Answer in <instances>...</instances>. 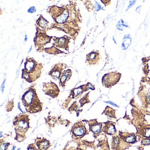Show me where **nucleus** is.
I'll use <instances>...</instances> for the list:
<instances>
[{
  "label": "nucleus",
  "mask_w": 150,
  "mask_h": 150,
  "mask_svg": "<svg viewBox=\"0 0 150 150\" xmlns=\"http://www.w3.org/2000/svg\"><path fill=\"white\" fill-rule=\"evenodd\" d=\"M22 101L26 111L30 114H35L42 111V103L41 102L35 89L30 88L22 97Z\"/></svg>",
  "instance_id": "1"
},
{
  "label": "nucleus",
  "mask_w": 150,
  "mask_h": 150,
  "mask_svg": "<svg viewBox=\"0 0 150 150\" xmlns=\"http://www.w3.org/2000/svg\"><path fill=\"white\" fill-rule=\"evenodd\" d=\"M43 67L34 59H28L24 64L23 70L22 78L29 82H32L40 77Z\"/></svg>",
  "instance_id": "2"
},
{
  "label": "nucleus",
  "mask_w": 150,
  "mask_h": 150,
  "mask_svg": "<svg viewBox=\"0 0 150 150\" xmlns=\"http://www.w3.org/2000/svg\"><path fill=\"white\" fill-rule=\"evenodd\" d=\"M30 119L27 114H21L14 119L13 125L16 133L15 139L22 142L26 138V134L30 128Z\"/></svg>",
  "instance_id": "3"
},
{
  "label": "nucleus",
  "mask_w": 150,
  "mask_h": 150,
  "mask_svg": "<svg viewBox=\"0 0 150 150\" xmlns=\"http://www.w3.org/2000/svg\"><path fill=\"white\" fill-rule=\"evenodd\" d=\"M71 133L73 137L79 139L88 134V132L85 125L81 122H79L74 125L71 130Z\"/></svg>",
  "instance_id": "4"
},
{
  "label": "nucleus",
  "mask_w": 150,
  "mask_h": 150,
  "mask_svg": "<svg viewBox=\"0 0 150 150\" xmlns=\"http://www.w3.org/2000/svg\"><path fill=\"white\" fill-rule=\"evenodd\" d=\"M121 74L115 72L110 73L103 76L102 82L107 87L112 86L118 82L120 79Z\"/></svg>",
  "instance_id": "5"
},
{
  "label": "nucleus",
  "mask_w": 150,
  "mask_h": 150,
  "mask_svg": "<svg viewBox=\"0 0 150 150\" xmlns=\"http://www.w3.org/2000/svg\"><path fill=\"white\" fill-rule=\"evenodd\" d=\"M43 89L45 94L52 98L57 97L60 92L57 85L52 82L44 83Z\"/></svg>",
  "instance_id": "6"
},
{
  "label": "nucleus",
  "mask_w": 150,
  "mask_h": 150,
  "mask_svg": "<svg viewBox=\"0 0 150 150\" xmlns=\"http://www.w3.org/2000/svg\"><path fill=\"white\" fill-rule=\"evenodd\" d=\"M89 126V130L92 132L95 137L100 135L103 131V124L96 120H90L88 122Z\"/></svg>",
  "instance_id": "7"
},
{
  "label": "nucleus",
  "mask_w": 150,
  "mask_h": 150,
  "mask_svg": "<svg viewBox=\"0 0 150 150\" xmlns=\"http://www.w3.org/2000/svg\"><path fill=\"white\" fill-rule=\"evenodd\" d=\"M118 136L123 142L128 144H132L137 142V137L134 133L120 132Z\"/></svg>",
  "instance_id": "8"
},
{
  "label": "nucleus",
  "mask_w": 150,
  "mask_h": 150,
  "mask_svg": "<svg viewBox=\"0 0 150 150\" xmlns=\"http://www.w3.org/2000/svg\"><path fill=\"white\" fill-rule=\"evenodd\" d=\"M128 144H126L120 138L119 136L113 137L111 146L113 150H123L127 147Z\"/></svg>",
  "instance_id": "9"
},
{
  "label": "nucleus",
  "mask_w": 150,
  "mask_h": 150,
  "mask_svg": "<svg viewBox=\"0 0 150 150\" xmlns=\"http://www.w3.org/2000/svg\"><path fill=\"white\" fill-rule=\"evenodd\" d=\"M35 144L39 150H48L51 146L50 140L45 138H37L36 139Z\"/></svg>",
  "instance_id": "10"
},
{
  "label": "nucleus",
  "mask_w": 150,
  "mask_h": 150,
  "mask_svg": "<svg viewBox=\"0 0 150 150\" xmlns=\"http://www.w3.org/2000/svg\"><path fill=\"white\" fill-rule=\"evenodd\" d=\"M103 131L109 135H115L117 133V130L115 125L114 122L110 121H108L104 123L103 127Z\"/></svg>",
  "instance_id": "11"
},
{
  "label": "nucleus",
  "mask_w": 150,
  "mask_h": 150,
  "mask_svg": "<svg viewBox=\"0 0 150 150\" xmlns=\"http://www.w3.org/2000/svg\"><path fill=\"white\" fill-rule=\"evenodd\" d=\"M62 64H59L56 65L52 70L49 73V75H50L52 78L55 80L60 79V77L63 73L62 71L63 70V66Z\"/></svg>",
  "instance_id": "12"
},
{
  "label": "nucleus",
  "mask_w": 150,
  "mask_h": 150,
  "mask_svg": "<svg viewBox=\"0 0 150 150\" xmlns=\"http://www.w3.org/2000/svg\"><path fill=\"white\" fill-rule=\"evenodd\" d=\"M71 75V71L70 69L63 72L59 79V85L62 87H64L67 82L70 79Z\"/></svg>",
  "instance_id": "13"
},
{
  "label": "nucleus",
  "mask_w": 150,
  "mask_h": 150,
  "mask_svg": "<svg viewBox=\"0 0 150 150\" xmlns=\"http://www.w3.org/2000/svg\"><path fill=\"white\" fill-rule=\"evenodd\" d=\"M99 54L96 52H92L87 56V62L90 64H95L99 59Z\"/></svg>",
  "instance_id": "14"
},
{
  "label": "nucleus",
  "mask_w": 150,
  "mask_h": 150,
  "mask_svg": "<svg viewBox=\"0 0 150 150\" xmlns=\"http://www.w3.org/2000/svg\"><path fill=\"white\" fill-rule=\"evenodd\" d=\"M137 133L142 138H150V127L137 129Z\"/></svg>",
  "instance_id": "15"
},
{
  "label": "nucleus",
  "mask_w": 150,
  "mask_h": 150,
  "mask_svg": "<svg viewBox=\"0 0 150 150\" xmlns=\"http://www.w3.org/2000/svg\"><path fill=\"white\" fill-rule=\"evenodd\" d=\"M104 113L105 115H108V116L110 117L115 118V110L113 109L112 108H110L108 106L104 110Z\"/></svg>",
  "instance_id": "16"
},
{
  "label": "nucleus",
  "mask_w": 150,
  "mask_h": 150,
  "mask_svg": "<svg viewBox=\"0 0 150 150\" xmlns=\"http://www.w3.org/2000/svg\"><path fill=\"white\" fill-rule=\"evenodd\" d=\"M57 44L59 47L64 48L66 44H67L68 43L67 42V39L63 37L59 38V40L57 41Z\"/></svg>",
  "instance_id": "17"
},
{
  "label": "nucleus",
  "mask_w": 150,
  "mask_h": 150,
  "mask_svg": "<svg viewBox=\"0 0 150 150\" xmlns=\"http://www.w3.org/2000/svg\"><path fill=\"white\" fill-rule=\"evenodd\" d=\"M38 21H39V25L40 27H42V28H46L47 27L48 25V23H47V21L43 17L41 18V20H38Z\"/></svg>",
  "instance_id": "18"
},
{
  "label": "nucleus",
  "mask_w": 150,
  "mask_h": 150,
  "mask_svg": "<svg viewBox=\"0 0 150 150\" xmlns=\"http://www.w3.org/2000/svg\"><path fill=\"white\" fill-rule=\"evenodd\" d=\"M10 144L9 143H5L3 142L1 144V146H0V150H7Z\"/></svg>",
  "instance_id": "19"
},
{
  "label": "nucleus",
  "mask_w": 150,
  "mask_h": 150,
  "mask_svg": "<svg viewBox=\"0 0 150 150\" xmlns=\"http://www.w3.org/2000/svg\"><path fill=\"white\" fill-rule=\"evenodd\" d=\"M141 144L144 146L150 145V138H142L141 140Z\"/></svg>",
  "instance_id": "20"
},
{
  "label": "nucleus",
  "mask_w": 150,
  "mask_h": 150,
  "mask_svg": "<svg viewBox=\"0 0 150 150\" xmlns=\"http://www.w3.org/2000/svg\"><path fill=\"white\" fill-rule=\"evenodd\" d=\"M28 150H39L36 147L35 145L34 144H30L28 147Z\"/></svg>",
  "instance_id": "21"
},
{
  "label": "nucleus",
  "mask_w": 150,
  "mask_h": 150,
  "mask_svg": "<svg viewBox=\"0 0 150 150\" xmlns=\"http://www.w3.org/2000/svg\"><path fill=\"white\" fill-rule=\"evenodd\" d=\"M35 12H36V8L35 7H32L28 10V12L30 13H33Z\"/></svg>",
  "instance_id": "22"
},
{
  "label": "nucleus",
  "mask_w": 150,
  "mask_h": 150,
  "mask_svg": "<svg viewBox=\"0 0 150 150\" xmlns=\"http://www.w3.org/2000/svg\"><path fill=\"white\" fill-rule=\"evenodd\" d=\"M6 80L5 79L4 81H3V84H2V86H1V91H2V93L3 92V91H4V88H5V81H6Z\"/></svg>",
  "instance_id": "23"
},
{
  "label": "nucleus",
  "mask_w": 150,
  "mask_h": 150,
  "mask_svg": "<svg viewBox=\"0 0 150 150\" xmlns=\"http://www.w3.org/2000/svg\"><path fill=\"white\" fill-rule=\"evenodd\" d=\"M107 103H110V104H111V105H113V106H115V107H118V106H117V105L115 104V103H113L112 102L108 101L107 102Z\"/></svg>",
  "instance_id": "24"
},
{
  "label": "nucleus",
  "mask_w": 150,
  "mask_h": 150,
  "mask_svg": "<svg viewBox=\"0 0 150 150\" xmlns=\"http://www.w3.org/2000/svg\"><path fill=\"white\" fill-rule=\"evenodd\" d=\"M27 39H28V38H27V36L26 35L25 36V42H26V41H27Z\"/></svg>",
  "instance_id": "25"
},
{
  "label": "nucleus",
  "mask_w": 150,
  "mask_h": 150,
  "mask_svg": "<svg viewBox=\"0 0 150 150\" xmlns=\"http://www.w3.org/2000/svg\"><path fill=\"white\" fill-rule=\"evenodd\" d=\"M76 150H82V149H80V148H77V149H76Z\"/></svg>",
  "instance_id": "26"
},
{
  "label": "nucleus",
  "mask_w": 150,
  "mask_h": 150,
  "mask_svg": "<svg viewBox=\"0 0 150 150\" xmlns=\"http://www.w3.org/2000/svg\"><path fill=\"white\" fill-rule=\"evenodd\" d=\"M31 49H32V46H31V48H30V50L29 52L30 51V50H31Z\"/></svg>",
  "instance_id": "27"
},
{
  "label": "nucleus",
  "mask_w": 150,
  "mask_h": 150,
  "mask_svg": "<svg viewBox=\"0 0 150 150\" xmlns=\"http://www.w3.org/2000/svg\"><path fill=\"white\" fill-rule=\"evenodd\" d=\"M15 146H13V150H15Z\"/></svg>",
  "instance_id": "28"
},
{
  "label": "nucleus",
  "mask_w": 150,
  "mask_h": 150,
  "mask_svg": "<svg viewBox=\"0 0 150 150\" xmlns=\"http://www.w3.org/2000/svg\"><path fill=\"white\" fill-rule=\"evenodd\" d=\"M20 150V148H19V149H18V150Z\"/></svg>",
  "instance_id": "29"
}]
</instances>
